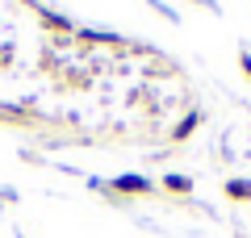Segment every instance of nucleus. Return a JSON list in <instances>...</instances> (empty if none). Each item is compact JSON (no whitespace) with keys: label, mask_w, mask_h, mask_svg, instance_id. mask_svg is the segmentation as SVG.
<instances>
[{"label":"nucleus","mask_w":251,"mask_h":238,"mask_svg":"<svg viewBox=\"0 0 251 238\" xmlns=\"http://www.w3.org/2000/svg\"><path fill=\"white\" fill-rule=\"evenodd\" d=\"M226 192H230L234 201H251V184H247V180H230V188H226Z\"/></svg>","instance_id":"1"},{"label":"nucleus","mask_w":251,"mask_h":238,"mask_svg":"<svg viewBox=\"0 0 251 238\" xmlns=\"http://www.w3.org/2000/svg\"><path fill=\"white\" fill-rule=\"evenodd\" d=\"M117 188H122V192H147V180H138V176H126V180H117Z\"/></svg>","instance_id":"2"},{"label":"nucleus","mask_w":251,"mask_h":238,"mask_svg":"<svg viewBox=\"0 0 251 238\" xmlns=\"http://www.w3.org/2000/svg\"><path fill=\"white\" fill-rule=\"evenodd\" d=\"M168 188L172 192H188V180L184 176H168Z\"/></svg>","instance_id":"3"}]
</instances>
